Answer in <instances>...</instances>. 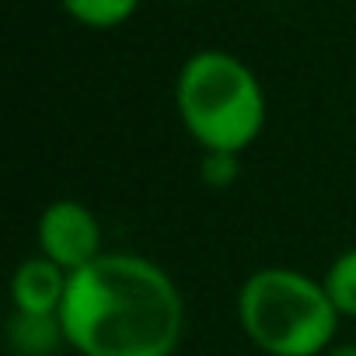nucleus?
I'll use <instances>...</instances> for the list:
<instances>
[{"instance_id":"obj_8","label":"nucleus","mask_w":356,"mask_h":356,"mask_svg":"<svg viewBox=\"0 0 356 356\" xmlns=\"http://www.w3.org/2000/svg\"><path fill=\"white\" fill-rule=\"evenodd\" d=\"M321 283H325V293L335 304V311L346 314V318H356V248L342 252L328 266Z\"/></svg>"},{"instance_id":"obj_5","label":"nucleus","mask_w":356,"mask_h":356,"mask_svg":"<svg viewBox=\"0 0 356 356\" xmlns=\"http://www.w3.org/2000/svg\"><path fill=\"white\" fill-rule=\"evenodd\" d=\"M67 280H70V273L60 269L56 262H49L46 255L22 262L15 269V280H11L15 311H22V314H60L63 297H67Z\"/></svg>"},{"instance_id":"obj_1","label":"nucleus","mask_w":356,"mask_h":356,"mask_svg":"<svg viewBox=\"0 0 356 356\" xmlns=\"http://www.w3.org/2000/svg\"><path fill=\"white\" fill-rule=\"evenodd\" d=\"M60 325L81 356H175L186 304L157 262L105 252L70 273Z\"/></svg>"},{"instance_id":"obj_7","label":"nucleus","mask_w":356,"mask_h":356,"mask_svg":"<svg viewBox=\"0 0 356 356\" xmlns=\"http://www.w3.org/2000/svg\"><path fill=\"white\" fill-rule=\"evenodd\" d=\"M60 4L77 25L95 32L119 29L140 11V0H60Z\"/></svg>"},{"instance_id":"obj_9","label":"nucleus","mask_w":356,"mask_h":356,"mask_svg":"<svg viewBox=\"0 0 356 356\" xmlns=\"http://www.w3.org/2000/svg\"><path fill=\"white\" fill-rule=\"evenodd\" d=\"M200 178L210 189H231L238 182V154H203Z\"/></svg>"},{"instance_id":"obj_10","label":"nucleus","mask_w":356,"mask_h":356,"mask_svg":"<svg viewBox=\"0 0 356 356\" xmlns=\"http://www.w3.org/2000/svg\"><path fill=\"white\" fill-rule=\"evenodd\" d=\"M325 356H356V346H332Z\"/></svg>"},{"instance_id":"obj_3","label":"nucleus","mask_w":356,"mask_h":356,"mask_svg":"<svg viewBox=\"0 0 356 356\" xmlns=\"http://www.w3.org/2000/svg\"><path fill=\"white\" fill-rule=\"evenodd\" d=\"M238 321L252 346L269 356H325L335 339L339 311L325 283L297 269L269 266L241 283Z\"/></svg>"},{"instance_id":"obj_4","label":"nucleus","mask_w":356,"mask_h":356,"mask_svg":"<svg viewBox=\"0 0 356 356\" xmlns=\"http://www.w3.org/2000/svg\"><path fill=\"white\" fill-rule=\"evenodd\" d=\"M35 238H39V255H46L49 262H56L67 273H77L88 262H95L98 255H105L102 252V224L77 200L49 203L39 217Z\"/></svg>"},{"instance_id":"obj_2","label":"nucleus","mask_w":356,"mask_h":356,"mask_svg":"<svg viewBox=\"0 0 356 356\" xmlns=\"http://www.w3.org/2000/svg\"><path fill=\"white\" fill-rule=\"evenodd\" d=\"M175 105L203 154H241L266 126V91L255 70L224 49H200L182 63Z\"/></svg>"},{"instance_id":"obj_6","label":"nucleus","mask_w":356,"mask_h":356,"mask_svg":"<svg viewBox=\"0 0 356 356\" xmlns=\"http://www.w3.org/2000/svg\"><path fill=\"white\" fill-rule=\"evenodd\" d=\"M11 346L18 356H49L60 342H67L60 314H22L15 311L11 321Z\"/></svg>"}]
</instances>
